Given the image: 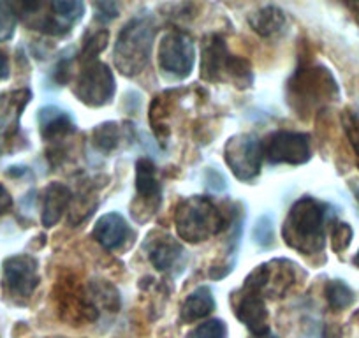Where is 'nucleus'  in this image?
Segmentation results:
<instances>
[{"mask_svg": "<svg viewBox=\"0 0 359 338\" xmlns=\"http://www.w3.org/2000/svg\"><path fill=\"white\" fill-rule=\"evenodd\" d=\"M330 208L313 198H302L292 205L282 236L285 243L302 254H319L326 240V222Z\"/></svg>", "mask_w": 359, "mask_h": 338, "instance_id": "nucleus-1", "label": "nucleus"}, {"mask_svg": "<svg viewBox=\"0 0 359 338\" xmlns=\"http://www.w3.org/2000/svg\"><path fill=\"white\" fill-rule=\"evenodd\" d=\"M155 25L147 16L134 18L120 30L113 50L116 69L126 76H136L148 65L154 50Z\"/></svg>", "mask_w": 359, "mask_h": 338, "instance_id": "nucleus-2", "label": "nucleus"}, {"mask_svg": "<svg viewBox=\"0 0 359 338\" xmlns=\"http://www.w3.org/2000/svg\"><path fill=\"white\" fill-rule=\"evenodd\" d=\"M224 213L205 196L184 199L176 208L175 224L178 236L189 243H201L224 229Z\"/></svg>", "mask_w": 359, "mask_h": 338, "instance_id": "nucleus-3", "label": "nucleus"}, {"mask_svg": "<svg viewBox=\"0 0 359 338\" xmlns=\"http://www.w3.org/2000/svg\"><path fill=\"white\" fill-rule=\"evenodd\" d=\"M201 78L210 83L231 81L234 87L247 88L252 85V65L231 55L222 37L210 36L203 44Z\"/></svg>", "mask_w": 359, "mask_h": 338, "instance_id": "nucleus-4", "label": "nucleus"}, {"mask_svg": "<svg viewBox=\"0 0 359 338\" xmlns=\"http://www.w3.org/2000/svg\"><path fill=\"white\" fill-rule=\"evenodd\" d=\"M116 90L115 76L104 62H92L83 65L74 87V95L90 108H101L111 102Z\"/></svg>", "mask_w": 359, "mask_h": 338, "instance_id": "nucleus-5", "label": "nucleus"}, {"mask_svg": "<svg viewBox=\"0 0 359 338\" xmlns=\"http://www.w3.org/2000/svg\"><path fill=\"white\" fill-rule=\"evenodd\" d=\"M224 158L238 180L250 182L261 173L262 143L254 134H238L226 143Z\"/></svg>", "mask_w": 359, "mask_h": 338, "instance_id": "nucleus-6", "label": "nucleus"}, {"mask_svg": "<svg viewBox=\"0 0 359 338\" xmlns=\"http://www.w3.org/2000/svg\"><path fill=\"white\" fill-rule=\"evenodd\" d=\"M289 88L292 92L296 109L305 111L310 106L326 101V97H330L337 90V83L333 81V78H331L326 69H299L292 76Z\"/></svg>", "mask_w": 359, "mask_h": 338, "instance_id": "nucleus-7", "label": "nucleus"}, {"mask_svg": "<svg viewBox=\"0 0 359 338\" xmlns=\"http://www.w3.org/2000/svg\"><path fill=\"white\" fill-rule=\"evenodd\" d=\"M196 46L191 37L184 32H168L158 46V64L162 71L175 78L184 79L194 69Z\"/></svg>", "mask_w": 359, "mask_h": 338, "instance_id": "nucleus-8", "label": "nucleus"}, {"mask_svg": "<svg viewBox=\"0 0 359 338\" xmlns=\"http://www.w3.org/2000/svg\"><path fill=\"white\" fill-rule=\"evenodd\" d=\"M262 143V155L271 164H305L310 158V137L303 133L277 130L269 134Z\"/></svg>", "mask_w": 359, "mask_h": 338, "instance_id": "nucleus-9", "label": "nucleus"}, {"mask_svg": "<svg viewBox=\"0 0 359 338\" xmlns=\"http://www.w3.org/2000/svg\"><path fill=\"white\" fill-rule=\"evenodd\" d=\"M2 280L4 288L13 298L27 299L39 285V263L36 257L20 254L4 261Z\"/></svg>", "mask_w": 359, "mask_h": 338, "instance_id": "nucleus-10", "label": "nucleus"}, {"mask_svg": "<svg viewBox=\"0 0 359 338\" xmlns=\"http://www.w3.org/2000/svg\"><path fill=\"white\" fill-rule=\"evenodd\" d=\"M58 303H60L62 319L72 323V326H83L85 323H94L97 319V305L90 295L79 291L78 285L65 280L58 291Z\"/></svg>", "mask_w": 359, "mask_h": 338, "instance_id": "nucleus-11", "label": "nucleus"}, {"mask_svg": "<svg viewBox=\"0 0 359 338\" xmlns=\"http://www.w3.org/2000/svg\"><path fill=\"white\" fill-rule=\"evenodd\" d=\"M234 316L257 338L268 334V310H266V303L261 292L243 285L241 292L238 295Z\"/></svg>", "mask_w": 359, "mask_h": 338, "instance_id": "nucleus-12", "label": "nucleus"}, {"mask_svg": "<svg viewBox=\"0 0 359 338\" xmlns=\"http://www.w3.org/2000/svg\"><path fill=\"white\" fill-rule=\"evenodd\" d=\"M133 229L120 213H106L95 222L94 238L106 250H120L133 238Z\"/></svg>", "mask_w": 359, "mask_h": 338, "instance_id": "nucleus-13", "label": "nucleus"}, {"mask_svg": "<svg viewBox=\"0 0 359 338\" xmlns=\"http://www.w3.org/2000/svg\"><path fill=\"white\" fill-rule=\"evenodd\" d=\"M29 101V90H16L0 95V147L13 141L15 134L18 133L20 116Z\"/></svg>", "mask_w": 359, "mask_h": 338, "instance_id": "nucleus-14", "label": "nucleus"}, {"mask_svg": "<svg viewBox=\"0 0 359 338\" xmlns=\"http://www.w3.org/2000/svg\"><path fill=\"white\" fill-rule=\"evenodd\" d=\"M41 203H43V213H41L43 226L53 227L60 222L64 213L71 206L72 192L67 185L60 184V182H53V184H50L43 191Z\"/></svg>", "mask_w": 359, "mask_h": 338, "instance_id": "nucleus-15", "label": "nucleus"}, {"mask_svg": "<svg viewBox=\"0 0 359 338\" xmlns=\"http://www.w3.org/2000/svg\"><path fill=\"white\" fill-rule=\"evenodd\" d=\"M148 256H150L151 264L157 268L158 271L164 273H171L172 270L178 268L184 259V248L175 238L171 236H161L158 240H151L150 248H148Z\"/></svg>", "mask_w": 359, "mask_h": 338, "instance_id": "nucleus-16", "label": "nucleus"}, {"mask_svg": "<svg viewBox=\"0 0 359 338\" xmlns=\"http://www.w3.org/2000/svg\"><path fill=\"white\" fill-rule=\"evenodd\" d=\"M41 136L46 141H58L74 133V123L64 109L57 106H46L39 111Z\"/></svg>", "mask_w": 359, "mask_h": 338, "instance_id": "nucleus-17", "label": "nucleus"}, {"mask_svg": "<svg viewBox=\"0 0 359 338\" xmlns=\"http://www.w3.org/2000/svg\"><path fill=\"white\" fill-rule=\"evenodd\" d=\"M136 192L143 201L154 206L161 201V184L157 180L155 164L150 158H140L136 162Z\"/></svg>", "mask_w": 359, "mask_h": 338, "instance_id": "nucleus-18", "label": "nucleus"}, {"mask_svg": "<svg viewBox=\"0 0 359 338\" xmlns=\"http://www.w3.org/2000/svg\"><path fill=\"white\" fill-rule=\"evenodd\" d=\"M252 30L261 37L277 36L285 27V15L277 6H264L248 16Z\"/></svg>", "mask_w": 359, "mask_h": 338, "instance_id": "nucleus-19", "label": "nucleus"}, {"mask_svg": "<svg viewBox=\"0 0 359 338\" xmlns=\"http://www.w3.org/2000/svg\"><path fill=\"white\" fill-rule=\"evenodd\" d=\"M215 310V299L208 288H199L187 296L182 305L180 316L184 323H194V320L205 319Z\"/></svg>", "mask_w": 359, "mask_h": 338, "instance_id": "nucleus-20", "label": "nucleus"}, {"mask_svg": "<svg viewBox=\"0 0 359 338\" xmlns=\"http://www.w3.org/2000/svg\"><path fill=\"white\" fill-rule=\"evenodd\" d=\"M92 137H94V144L99 151L113 154L118 148L120 140H122V130L116 122H106L95 127Z\"/></svg>", "mask_w": 359, "mask_h": 338, "instance_id": "nucleus-21", "label": "nucleus"}, {"mask_svg": "<svg viewBox=\"0 0 359 338\" xmlns=\"http://www.w3.org/2000/svg\"><path fill=\"white\" fill-rule=\"evenodd\" d=\"M108 43H109L108 30H99V32L86 36V39L83 41L81 51H79V62H81L83 65L95 62L97 55H101L102 51L106 50Z\"/></svg>", "mask_w": 359, "mask_h": 338, "instance_id": "nucleus-22", "label": "nucleus"}, {"mask_svg": "<svg viewBox=\"0 0 359 338\" xmlns=\"http://www.w3.org/2000/svg\"><path fill=\"white\" fill-rule=\"evenodd\" d=\"M326 299L333 310H344L354 303L355 295L344 280H331L326 285Z\"/></svg>", "mask_w": 359, "mask_h": 338, "instance_id": "nucleus-23", "label": "nucleus"}, {"mask_svg": "<svg viewBox=\"0 0 359 338\" xmlns=\"http://www.w3.org/2000/svg\"><path fill=\"white\" fill-rule=\"evenodd\" d=\"M90 296L95 303H101L106 309H118V291L108 282H94L90 289Z\"/></svg>", "mask_w": 359, "mask_h": 338, "instance_id": "nucleus-24", "label": "nucleus"}, {"mask_svg": "<svg viewBox=\"0 0 359 338\" xmlns=\"http://www.w3.org/2000/svg\"><path fill=\"white\" fill-rule=\"evenodd\" d=\"M252 236H254V241L259 245V247H264V248L271 247L275 240L273 220L269 219L268 215L259 217L254 229H252Z\"/></svg>", "mask_w": 359, "mask_h": 338, "instance_id": "nucleus-25", "label": "nucleus"}, {"mask_svg": "<svg viewBox=\"0 0 359 338\" xmlns=\"http://www.w3.org/2000/svg\"><path fill=\"white\" fill-rule=\"evenodd\" d=\"M189 338H227V326L220 319H210L189 333Z\"/></svg>", "mask_w": 359, "mask_h": 338, "instance_id": "nucleus-26", "label": "nucleus"}, {"mask_svg": "<svg viewBox=\"0 0 359 338\" xmlns=\"http://www.w3.org/2000/svg\"><path fill=\"white\" fill-rule=\"evenodd\" d=\"M16 13L11 4L0 2V41L11 39L16 29Z\"/></svg>", "mask_w": 359, "mask_h": 338, "instance_id": "nucleus-27", "label": "nucleus"}, {"mask_svg": "<svg viewBox=\"0 0 359 338\" xmlns=\"http://www.w3.org/2000/svg\"><path fill=\"white\" fill-rule=\"evenodd\" d=\"M352 240V227L348 224L340 222L333 227V233H331V247L334 252H344L345 248L351 245Z\"/></svg>", "mask_w": 359, "mask_h": 338, "instance_id": "nucleus-28", "label": "nucleus"}, {"mask_svg": "<svg viewBox=\"0 0 359 338\" xmlns=\"http://www.w3.org/2000/svg\"><path fill=\"white\" fill-rule=\"evenodd\" d=\"M344 127H345V133H347L348 141H351L352 148H354L355 155H358V162H359V119L347 111L344 115Z\"/></svg>", "mask_w": 359, "mask_h": 338, "instance_id": "nucleus-29", "label": "nucleus"}, {"mask_svg": "<svg viewBox=\"0 0 359 338\" xmlns=\"http://www.w3.org/2000/svg\"><path fill=\"white\" fill-rule=\"evenodd\" d=\"M94 8L95 11H97L95 18L102 23L111 22V20H115L116 16H118V6H116L115 2H97Z\"/></svg>", "mask_w": 359, "mask_h": 338, "instance_id": "nucleus-30", "label": "nucleus"}, {"mask_svg": "<svg viewBox=\"0 0 359 338\" xmlns=\"http://www.w3.org/2000/svg\"><path fill=\"white\" fill-rule=\"evenodd\" d=\"M13 208V198L4 185H0V217L6 215Z\"/></svg>", "mask_w": 359, "mask_h": 338, "instance_id": "nucleus-31", "label": "nucleus"}, {"mask_svg": "<svg viewBox=\"0 0 359 338\" xmlns=\"http://www.w3.org/2000/svg\"><path fill=\"white\" fill-rule=\"evenodd\" d=\"M9 78V60L4 51H0V81Z\"/></svg>", "mask_w": 359, "mask_h": 338, "instance_id": "nucleus-32", "label": "nucleus"}, {"mask_svg": "<svg viewBox=\"0 0 359 338\" xmlns=\"http://www.w3.org/2000/svg\"><path fill=\"white\" fill-rule=\"evenodd\" d=\"M354 264L359 268V252H358V254H355V257H354Z\"/></svg>", "mask_w": 359, "mask_h": 338, "instance_id": "nucleus-33", "label": "nucleus"}, {"mask_svg": "<svg viewBox=\"0 0 359 338\" xmlns=\"http://www.w3.org/2000/svg\"><path fill=\"white\" fill-rule=\"evenodd\" d=\"M262 338H278V337H273V334H266V337H262Z\"/></svg>", "mask_w": 359, "mask_h": 338, "instance_id": "nucleus-34", "label": "nucleus"}, {"mask_svg": "<svg viewBox=\"0 0 359 338\" xmlns=\"http://www.w3.org/2000/svg\"><path fill=\"white\" fill-rule=\"evenodd\" d=\"M57 338H62V337H57Z\"/></svg>", "mask_w": 359, "mask_h": 338, "instance_id": "nucleus-35", "label": "nucleus"}]
</instances>
